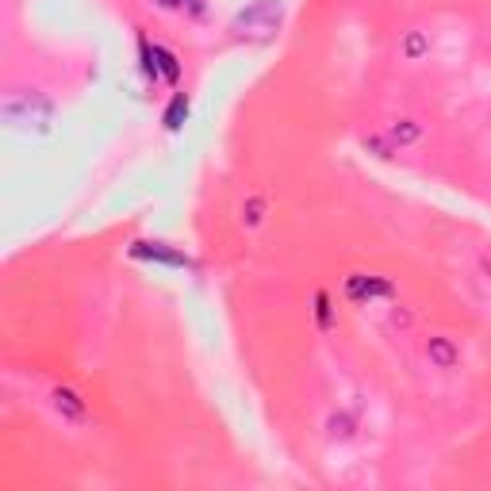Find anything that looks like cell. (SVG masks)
Here are the masks:
<instances>
[{
    "label": "cell",
    "instance_id": "6da1fadb",
    "mask_svg": "<svg viewBox=\"0 0 491 491\" xmlns=\"http://www.w3.org/2000/svg\"><path fill=\"white\" fill-rule=\"evenodd\" d=\"M0 119L20 135H46L54 127V100L43 93H8L0 100Z\"/></svg>",
    "mask_w": 491,
    "mask_h": 491
},
{
    "label": "cell",
    "instance_id": "7a4b0ae2",
    "mask_svg": "<svg viewBox=\"0 0 491 491\" xmlns=\"http://www.w3.org/2000/svg\"><path fill=\"white\" fill-rule=\"evenodd\" d=\"M281 24H284V0H253V5H246L230 20V31L239 39L261 43V39H272L281 31Z\"/></svg>",
    "mask_w": 491,
    "mask_h": 491
},
{
    "label": "cell",
    "instance_id": "3957f363",
    "mask_svg": "<svg viewBox=\"0 0 491 491\" xmlns=\"http://www.w3.org/2000/svg\"><path fill=\"white\" fill-rule=\"evenodd\" d=\"M345 296L353 303H369V300H392L395 296V284L384 277H365V272H353L345 277Z\"/></svg>",
    "mask_w": 491,
    "mask_h": 491
},
{
    "label": "cell",
    "instance_id": "277c9868",
    "mask_svg": "<svg viewBox=\"0 0 491 491\" xmlns=\"http://www.w3.org/2000/svg\"><path fill=\"white\" fill-rule=\"evenodd\" d=\"M131 258L135 261H150V265H169V269H196V261L189 258V253H180L173 246H161V242H135Z\"/></svg>",
    "mask_w": 491,
    "mask_h": 491
},
{
    "label": "cell",
    "instance_id": "5b68a950",
    "mask_svg": "<svg viewBox=\"0 0 491 491\" xmlns=\"http://www.w3.org/2000/svg\"><path fill=\"white\" fill-rule=\"evenodd\" d=\"M50 407L62 414V423H74V426H77V423H85V418H88L85 399H81L74 388H66V384H58V388L50 392Z\"/></svg>",
    "mask_w": 491,
    "mask_h": 491
},
{
    "label": "cell",
    "instance_id": "8992f818",
    "mask_svg": "<svg viewBox=\"0 0 491 491\" xmlns=\"http://www.w3.org/2000/svg\"><path fill=\"white\" fill-rule=\"evenodd\" d=\"M426 357H430V365H434V369H445V373L461 365V350H457V342L445 338V334L426 338Z\"/></svg>",
    "mask_w": 491,
    "mask_h": 491
},
{
    "label": "cell",
    "instance_id": "52a82bcc",
    "mask_svg": "<svg viewBox=\"0 0 491 491\" xmlns=\"http://www.w3.org/2000/svg\"><path fill=\"white\" fill-rule=\"evenodd\" d=\"M154 81H166V85H177V81H180V62H177V54L166 50V46H158V43H154Z\"/></svg>",
    "mask_w": 491,
    "mask_h": 491
},
{
    "label": "cell",
    "instance_id": "ba28073f",
    "mask_svg": "<svg viewBox=\"0 0 491 491\" xmlns=\"http://www.w3.org/2000/svg\"><path fill=\"white\" fill-rule=\"evenodd\" d=\"M423 138V123H414V119H395L388 127V142L392 147H411V142Z\"/></svg>",
    "mask_w": 491,
    "mask_h": 491
},
{
    "label": "cell",
    "instance_id": "9c48e42d",
    "mask_svg": "<svg viewBox=\"0 0 491 491\" xmlns=\"http://www.w3.org/2000/svg\"><path fill=\"white\" fill-rule=\"evenodd\" d=\"M189 119V97L185 93H173L169 107H166V116H161V123H166V131H180Z\"/></svg>",
    "mask_w": 491,
    "mask_h": 491
},
{
    "label": "cell",
    "instance_id": "30bf717a",
    "mask_svg": "<svg viewBox=\"0 0 491 491\" xmlns=\"http://www.w3.org/2000/svg\"><path fill=\"white\" fill-rule=\"evenodd\" d=\"M265 208H269L265 196H250L246 204H242V223L246 227H261L265 223Z\"/></svg>",
    "mask_w": 491,
    "mask_h": 491
},
{
    "label": "cell",
    "instance_id": "8fae6325",
    "mask_svg": "<svg viewBox=\"0 0 491 491\" xmlns=\"http://www.w3.org/2000/svg\"><path fill=\"white\" fill-rule=\"evenodd\" d=\"M404 54H407L411 62H418V58H423V54H430V39H426L423 31H411L407 39H404Z\"/></svg>",
    "mask_w": 491,
    "mask_h": 491
},
{
    "label": "cell",
    "instance_id": "7c38bea8",
    "mask_svg": "<svg viewBox=\"0 0 491 491\" xmlns=\"http://www.w3.org/2000/svg\"><path fill=\"white\" fill-rule=\"evenodd\" d=\"M315 322H319V331H331V322H334L331 296H326V292H315Z\"/></svg>",
    "mask_w": 491,
    "mask_h": 491
},
{
    "label": "cell",
    "instance_id": "4fadbf2b",
    "mask_svg": "<svg viewBox=\"0 0 491 491\" xmlns=\"http://www.w3.org/2000/svg\"><path fill=\"white\" fill-rule=\"evenodd\" d=\"M331 434H334V438H350V418L334 414V418H331Z\"/></svg>",
    "mask_w": 491,
    "mask_h": 491
},
{
    "label": "cell",
    "instance_id": "5bb4252c",
    "mask_svg": "<svg viewBox=\"0 0 491 491\" xmlns=\"http://www.w3.org/2000/svg\"><path fill=\"white\" fill-rule=\"evenodd\" d=\"M365 147H373V150H376L380 158H392V147H388L384 138H376V135H373V138H365Z\"/></svg>",
    "mask_w": 491,
    "mask_h": 491
},
{
    "label": "cell",
    "instance_id": "9a60e30c",
    "mask_svg": "<svg viewBox=\"0 0 491 491\" xmlns=\"http://www.w3.org/2000/svg\"><path fill=\"white\" fill-rule=\"evenodd\" d=\"M392 326H411V312H399V307H395V312H392Z\"/></svg>",
    "mask_w": 491,
    "mask_h": 491
},
{
    "label": "cell",
    "instance_id": "2e32d148",
    "mask_svg": "<svg viewBox=\"0 0 491 491\" xmlns=\"http://www.w3.org/2000/svg\"><path fill=\"white\" fill-rule=\"evenodd\" d=\"M158 5H161V8H185L189 0H158Z\"/></svg>",
    "mask_w": 491,
    "mask_h": 491
}]
</instances>
